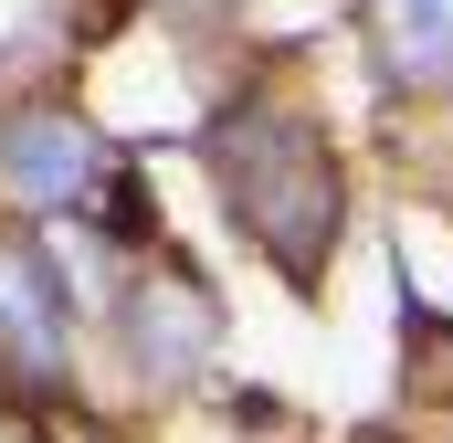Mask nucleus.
<instances>
[{
    "mask_svg": "<svg viewBox=\"0 0 453 443\" xmlns=\"http://www.w3.org/2000/svg\"><path fill=\"white\" fill-rule=\"evenodd\" d=\"M96 201H106V232H116V243H148V232H158V212H148V190H137L127 169H106V180H96Z\"/></svg>",
    "mask_w": 453,
    "mask_h": 443,
    "instance_id": "423d86ee",
    "label": "nucleus"
},
{
    "mask_svg": "<svg viewBox=\"0 0 453 443\" xmlns=\"http://www.w3.org/2000/svg\"><path fill=\"white\" fill-rule=\"evenodd\" d=\"M211 169H222V201L242 212V232L274 253V275L317 285L327 253H338V212H348L327 137L296 127V116H222L211 127Z\"/></svg>",
    "mask_w": 453,
    "mask_h": 443,
    "instance_id": "f257e3e1",
    "label": "nucleus"
},
{
    "mask_svg": "<svg viewBox=\"0 0 453 443\" xmlns=\"http://www.w3.org/2000/svg\"><path fill=\"white\" fill-rule=\"evenodd\" d=\"M127 338H137V369H148V380H201V359H211L222 317H211V296L180 275V285H137Z\"/></svg>",
    "mask_w": 453,
    "mask_h": 443,
    "instance_id": "20e7f679",
    "label": "nucleus"
},
{
    "mask_svg": "<svg viewBox=\"0 0 453 443\" xmlns=\"http://www.w3.org/2000/svg\"><path fill=\"white\" fill-rule=\"evenodd\" d=\"M0 359L21 380L64 369V296H53V275H42L32 243H0Z\"/></svg>",
    "mask_w": 453,
    "mask_h": 443,
    "instance_id": "7ed1b4c3",
    "label": "nucleus"
},
{
    "mask_svg": "<svg viewBox=\"0 0 453 443\" xmlns=\"http://www.w3.org/2000/svg\"><path fill=\"white\" fill-rule=\"evenodd\" d=\"M369 43L390 85H422V96L453 85V0H369Z\"/></svg>",
    "mask_w": 453,
    "mask_h": 443,
    "instance_id": "39448f33",
    "label": "nucleus"
},
{
    "mask_svg": "<svg viewBox=\"0 0 453 443\" xmlns=\"http://www.w3.org/2000/svg\"><path fill=\"white\" fill-rule=\"evenodd\" d=\"M0 180H11V201H32V212H64V201H85L96 180H106V137L85 127V116H11L0 127Z\"/></svg>",
    "mask_w": 453,
    "mask_h": 443,
    "instance_id": "f03ea898",
    "label": "nucleus"
}]
</instances>
